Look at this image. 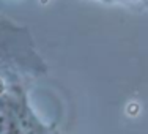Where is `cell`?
<instances>
[{"mask_svg": "<svg viewBox=\"0 0 148 134\" xmlns=\"http://www.w3.org/2000/svg\"><path fill=\"white\" fill-rule=\"evenodd\" d=\"M8 120H6V115L0 111V134H6L8 133Z\"/></svg>", "mask_w": 148, "mask_h": 134, "instance_id": "obj_1", "label": "cell"}]
</instances>
